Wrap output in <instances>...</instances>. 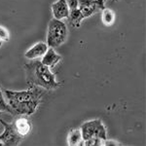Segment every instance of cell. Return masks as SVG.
<instances>
[{
  "instance_id": "1",
  "label": "cell",
  "mask_w": 146,
  "mask_h": 146,
  "mask_svg": "<svg viewBox=\"0 0 146 146\" xmlns=\"http://www.w3.org/2000/svg\"><path fill=\"white\" fill-rule=\"evenodd\" d=\"M4 96L16 115L30 116L37 110L44 96V90L32 87L25 91L3 90Z\"/></svg>"
},
{
  "instance_id": "2",
  "label": "cell",
  "mask_w": 146,
  "mask_h": 146,
  "mask_svg": "<svg viewBox=\"0 0 146 146\" xmlns=\"http://www.w3.org/2000/svg\"><path fill=\"white\" fill-rule=\"evenodd\" d=\"M23 68L25 70L27 83L30 88L39 87L44 90L53 91L60 86V82L56 81L55 73L52 72L51 68L43 64L41 60H31L29 63H25Z\"/></svg>"
},
{
  "instance_id": "3",
  "label": "cell",
  "mask_w": 146,
  "mask_h": 146,
  "mask_svg": "<svg viewBox=\"0 0 146 146\" xmlns=\"http://www.w3.org/2000/svg\"><path fill=\"white\" fill-rule=\"evenodd\" d=\"M67 27L62 20L53 18L49 22L47 30V45L51 48H56L62 45L67 38Z\"/></svg>"
},
{
  "instance_id": "4",
  "label": "cell",
  "mask_w": 146,
  "mask_h": 146,
  "mask_svg": "<svg viewBox=\"0 0 146 146\" xmlns=\"http://www.w3.org/2000/svg\"><path fill=\"white\" fill-rule=\"evenodd\" d=\"M82 137L83 140L90 138H100L101 140H105L107 138V133L104 125L100 119L91 120L82 124L81 128Z\"/></svg>"
},
{
  "instance_id": "5",
  "label": "cell",
  "mask_w": 146,
  "mask_h": 146,
  "mask_svg": "<svg viewBox=\"0 0 146 146\" xmlns=\"http://www.w3.org/2000/svg\"><path fill=\"white\" fill-rule=\"evenodd\" d=\"M0 123L3 127V131L0 133V141L4 145H18L23 140V136H21L17 133L15 129V126L13 124H8L2 119H0Z\"/></svg>"
},
{
  "instance_id": "6",
  "label": "cell",
  "mask_w": 146,
  "mask_h": 146,
  "mask_svg": "<svg viewBox=\"0 0 146 146\" xmlns=\"http://www.w3.org/2000/svg\"><path fill=\"white\" fill-rule=\"evenodd\" d=\"M105 0H78V8L84 18L91 17L93 14L105 8Z\"/></svg>"
},
{
  "instance_id": "7",
  "label": "cell",
  "mask_w": 146,
  "mask_h": 146,
  "mask_svg": "<svg viewBox=\"0 0 146 146\" xmlns=\"http://www.w3.org/2000/svg\"><path fill=\"white\" fill-rule=\"evenodd\" d=\"M52 13H53L54 18L56 20H63L67 19L69 16L70 8L68 6L66 0H58L55 3L52 4Z\"/></svg>"
},
{
  "instance_id": "8",
  "label": "cell",
  "mask_w": 146,
  "mask_h": 146,
  "mask_svg": "<svg viewBox=\"0 0 146 146\" xmlns=\"http://www.w3.org/2000/svg\"><path fill=\"white\" fill-rule=\"evenodd\" d=\"M49 46L47 45L45 42H38V43L34 44L31 48H29L25 52V56L27 60H37L39 58H42L46 54L47 50H48Z\"/></svg>"
},
{
  "instance_id": "9",
  "label": "cell",
  "mask_w": 146,
  "mask_h": 146,
  "mask_svg": "<svg viewBox=\"0 0 146 146\" xmlns=\"http://www.w3.org/2000/svg\"><path fill=\"white\" fill-rule=\"evenodd\" d=\"M62 60V56L58 55V54L55 51V49L54 48L49 47L48 50H47V52H46V54L42 56L41 62L52 69V68L55 67Z\"/></svg>"
},
{
  "instance_id": "10",
  "label": "cell",
  "mask_w": 146,
  "mask_h": 146,
  "mask_svg": "<svg viewBox=\"0 0 146 146\" xmlns=\"http://www.w3.org/2000/svg\"><path fill=\"white\" fill-rule=\"evenodd\" d=\"M14 126H15V129L19 135L25 137L29 133L30 129H31V122L27 117H21L14 122Z\"/></svg>"
},
{
  "instance_id": "11",
  "label": "cell",
  "mask_w": 146,
  "mask_h": 146,
  "mask_svg": "<svg viewBox=\"0 0 146 146\" xmlns=\"http://www.w3.org/2000/svg\"><path fill=\"white\" fill-rule=\"evenodd\" d=\"M68 20H69L70 23H71L72 27H81V23L84 20V16L82 15L81 11L79 10V8H74V9H70L69 12V16H68Z\"/></svg>"
},
{
  "instance_id": "12",
  "label": "cell",
  "mask_w": 146,
  "mask_h": 146,
  "mask_svg": "<svg viewBox=\"0 0 146 146\" xmlns=\"http://www.w3.org/2000/svg\"><path fill=\"white\" fill-rule=\"evenodd\" d=\"M83 140L82 133L80 129H74L69 131L67 135V144L70 146H77L80 145V143Z\"/></svg>"
},
{
  "instance_id": "13",
  "label": "cell",
  "mask_w": 146,
  "mask_h": 146,
  "mask_svg": "<svg viewBox=\"0 0 146 146\" xmlns=\"http://www.w3.org/2000/svg\"><path fill=\"white\" fill-rule=\"evenodd\" d=\"M115 20H116V15L113 12V10L109 8H104L102 9V12H101V22L106 27H111L113 23H115Z\"/></svg>"
},
{
  "instance_id": "14",
  "label": "cell",
  "mask_w": 146,
  "mask_h": 146,
  "mask_svg": "<svg viewBox=\"0 0 146 146\" xmlns=\"http://www.w3.org/2000/svg\"><path fill=\"white\" fill-rule=\"evenodd\" d=\"M0 112H6V113H10V114L16 115L15 112L13 111V109L10 107V105L7 103L1 87H0Z\"/></svg>"
},
{
  "instance_id": "15",
  "label": "cell",
  "mask_w": 146,
  "mask_h": 146,
  "mask_svg": "<svg viewBox=\"0 0 146 146\" xmlns=\"http://www.w3.org/2000/svg\"><path fill=\"white\" fill-rule=\"evenodd\" d=\"M103 140L100 139V138H90V139L82 140L80 145H86V146H101L102 145Z\"/></svg>"
},
{
  "instance_id": "16",
  "label": "cell",
  "mask_w": 146,
  "mask_h": 146,
  "mask_svg": "<svg viewBox=\"0 0 146 146\" xmlns=\"http://www.w3.org/2000/svg\"><path fill=\"white\" fill-rule=\"evenodd\" d=\"M10 39V33H9V30L6 27H4L3 25H0V40L2 42L3 41H9Z\"/></svg>"
},
{
  "instance_id": "17",
  "label": "cell",
  "mask_w": 146,
  "mask_h": 146,
  "mask_svg": "<svg viewBox=\"0 0 146 146\" xmlns=\"http://www.w3.org/2000/svg\"><path fill=\"white\" fill-rule=\"evenodd\" d=\"M117 145H123L122 143L118 142L117 140H113V139H105L103 140L102 146H117Z\"/></svg>"
},
{
  "instance_id": "18",
  "label": "cell",
  "mask_w": 146,
  "mask_h": 146,
  "mask_svg": "<svg viewBox=\"0 0 146 146\" xmlns=\"http://www.w3.org/2000/svg\"><path fill=\"white\" fill-rule=\"evenodd\" d=\"M66 2L70 9L77 8V6H78V0H66Z\"/></svg>"
},
{
  "instance_id": "19",
  "label": "cell",
  "mask_w": 146,
  "mask_h": 146,
  "mask_svg": "<svg viewBox=\"0 0 146 146\" xmlns=\"http://www.w3.org/2000/svg\"><path fill=\"white\" fill-rule=\"evenodd\" d=\"M1 46H2V41L0 40V48H1Z\"/></svg>"
},
{
  "instance_id": "20",
  "label": "cell",
  "mask_w": 146,
  "mask_h": 146,
  "mask_svg": "<svg viewBox=\"0 0 146 146\" xmlns=\"http://www.w3.org/2000/svg\"><path fill=\"white\" fill-rule=\"evenodd\" d=\"M116 1H118V0H112V2H116Z\"/></svg>"
},
{
  "instance_id": "21",
  "label": "cell",
  "mask_w": 146,
  "mask_h": 146,
  "mask_svg": "<svg viewBox=\"0 0 146 146\" xmlns=\"http://www.w3.org/2000/svg\"><path fill=\"white\" fill-rule=\"evenodd\" d=\"M1 126H2V124H1V123H0V127H1Z\"/></svg>"
},
{
  "instance_id": "22",
  "label": "cell",
  "mask_w": 146,
  "mask_h": 146,
  "mask_svg": "<svg viewBox=\"0 0 146 146\" xmlns=\"http://www.w3.org/2000/svg\"><path fill=\"white\" fill-rule=\"evenodd\" d=\"M105 1H106V0H105Z\"/></svg>"
}]
</instances>
